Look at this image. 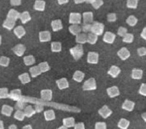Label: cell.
<instances>
[{"label": "cell", "instance_id": "cell-1", "mask_svg": "<svg viewBox=\"0 0 146 129\" xmlns=\"http://www.w3.org/2000/svg\"><path fill=\"white\" fill-rule=\"evenodd\" d=\"M70 54H72V56L74 59L76 60H78L84 54L83 47L81 45H76V46H75L72 48H71Z\"/></svg>", "mask_w": 146, "mask_h": 129}, {"label": "cell", "instance_id": "cell-2", "mask_svg": "<svg viewBox=\"0 0 146 129\" xmlns=\"http://www.w3.org/2000/svg\"><path fill=\"white\" fill-rule=\"evenodd\" d=\"M104 28H105V26H104L102 23L96 22H94L92 24V25L91 31L94 35H97V36H100V35H103Z\"/></svg>", "mask_w": 146, "mask_h": 129}, {"label": "cell", "instance_id": "cell-3", "mask_svg": "<svg viewBox=\"0 0 146 129\" xmlns=\"http://www.w3.org/2000/svg\"><path fill=\"white\" fill-rule=\"evenodd\" d=\"M97 88V85H96V81L95 78H90L86 80V82L84 83L83 86H82V89L83 90H96Z\"/></svg>", "mask_w": 146, "mask_h": 129}, {"label": "cell", "instance_id": "cell-4", "mask_svg": "<svg viewBox=\"0 0 146 129\" xmlns=\"http://www.w3.org/2000/svg\"><path fill=\"white\" fill-rule=\"evenodd\" d=\"M9 99H13L14 101H16V102H19V101H23V97L22 96V92H21L20 89H16L12 90L9 94Z\"/></svg>", "mask_w": 146, "mask_h": 129}, {"label": "cell", "instance_id": "cell-5", "mask_svg": "<svg viewBox=\"0 0 146 129\" xmlns=\"http://www.w3.org/2000/svg\"><path fill=\"white\" fill-rule=\"evenodd\" d=\"M82 21V15L78 12H72L69 15L68 22L72 25H79Z\"/></svg>", "mask_w": 146, "mask_h": 129}, {"label": "cell", "instance_id": "cell-6", "mask_svg": "<svg viewBox=\"0 0 146 129\" xmlns=\"http://www.w3.org/2000/svg\"><path fill=\"white\" fill-rule=\"evenodd\" d=\"M98 53L96 52H89L87 57V62L92 64H97L98 63Z\"/></svg>", "mask_w": 146, "mask_h": 129}, {"label": "cell", "instance_id": "cell-7", "mask_svg": "<svg viewBox=\"0 0 146 129\" xmlns=\"http://www.w3.org/2000/svg\"><path fill=\"white\" fill-rule=\"evenodd\" d=\"M98 114L103 119H108V117L112 114V111L107 105H104L98 110Z\"/></svg>", "mask_w": 146, "mask_h": 129}, {"label": "cell", "instance_id": "cell-8", "mask_svg": "<svg viewBox=\"0 0 146 129\" xmlns=\"http://www.w3.org/2000/svg\"><path fill=\"white\" fill-rule=\"evenodd\" d=\"M25 50H26V48H25V45H22V44H19V45H17L13 48V52L15 53V54L16 56H18V57H22V56H23Z\"/></svg>", "mask_w": 146, "mask_h": 129}, {"label": "cell", "instance_id": "cell-9", "mask_svg": "<svg viewBox=\"0 0 146 129\" xmlns=\"http://www.w3.org/2000/svg\"><path fill=\"white\" fill-rule=\"evenodd\" d=\"M41 98L45 101H51L52 99V91L51 89H42L41 91Z\"/></svg>", "mask_w": 146, "mask_h": 129}, {"label": "cell", "instance_id": "cell-10", "mask_svg": "<svg viewBox=\"0 0 146 129\" xmlns=\"http://www.w3.org/2000/svg\"><path fill=\"white\" fill-rule=\"evenodd\" d=\"M117 54H118V57H120L121 60H127L130 57V55H131L129 50L126 47H122V48H121V49L118 50Z\"/></svg>", "mask_w": 146, "mask_h": 129}, {"label": "cell", "instance_id": "cell-11", "mask_svg": "<svg viewBox=\"0 0 146 129\" xmlns=\"http://www.w3.org/2000/svg\"><path fill=\"white\" fill-rule=\"evenodd\" d=\"M107 93H108V96L110 97V98H115V97L118 96L120 95L119 89L115 86H113L108 88L107 89Z\"/></svg>", "mask_w": 146, "mask_h": 129}, {"label": "cell", "instance_id": "cell-12", "mask_svg": "<svg viewBox=\"0 0 146 129\" xmlns=\"http://www.w3.org/2000/svg\"><path fill=\"white\" fill-rule=\"evenodd\" d=\"M115 39V35L114 33L110 32V31H107L105 33L103 37L104 42L107 43V44H112Z\"/></svg>", "mask_w": 146, "mask_h": 129}, {"label": "cell", "instance_id": "cell-13", "mask_svg": "<svg viewBox=\"0 0 146 129\" xmlns=\"http://www.w3.org/2000/svg\"><path fill=\"white\" fill-rule=\"evenodd\" d=\"M39 41L41 42H48L51 41V33L48 31L39 32Z\"/></svg>", "mask_w": 146, "mask_h": 129}, {"label": "cell", "instance_id": "cell-14", "mask_svg": "<svg viewBox=\"0 0 146 129\" xmlns=\"http://www.w3.org/2000/svg\"><path fill=\"white\" fill-rule=\"evenodd\" d=\"M135 103L132 101H130L129 99H126L125 101L124 102V103L122 104V109L128 111V112H131L133 111L134 107H135Z\"/></svg>", "mask_w": 146, "mask_h": 129}, {"label": "cell", "instance_id": "cell-15", "mask_svg": "<svg viewBox=\"0 0 146 129\" xmlns=\"http://www.w3.org/2000/svg\"><path fill=\"white\" fill-rule=\"evenodd\" d=\"M15 21H13V20L10 19V18H8L4 21V22L3 23V27L5 28V29L9 30V31L13 30V28H14V27H15Z\"/></svg>", "mask_w": 146, "mask_h": 129}, {"label": "cell", "instance_id": "cell-16", "mask_svg": "<svg viewBox=\"0 0 146 129\" xmlns=\"http://www.w3.org/2000/svg\"><path fill=\"white\" fill-rule=\"evenodd\" d=\"M120 73H121V69L119 67H117V66H111L108 71V74L110 75L113 78H116Z\"/></svg>", "mask_w": 146, "mask_h": 129}, {"label": "cell", "instance_id": "cell-17", "mask_svg": "<svg viewBox=\"0 0 146 129\" xmlns=\"http://www.w3.org/2000/svg\"><path fill=\"white\" fill-rule=\"evenodd\" d=\"M56 84L58 86V89H65L68 88L69 84H68V80L66 78H62L58 80H56Z\"/></svg>", "mask_w": 146, "mask_h": 129}, {"label": "cell", "instance_id": "cell-18", "mask_svg": "<svg viewBox=\"0 0 146 129\" xmlns=\"http://www.w3.org/2000/svg\"><path fill=\"white\" fill-rule=\"evenodd\" d=\"M34 9L39 12H43L45 8V2L42 0H36L34 4Z\"/></svg>", "mask_w": 146, "mask_h": 129}, {"label": "cell", "instance_id": "cell-19", "mask_svg": "<svg viewBox=\"0 0 146 129\" xmlns=\"http://www.w3.org/2000/svg\"><path fill=\"white\" fill-rule=\"evenodd\" d=\"M84 24H91L93 22V13L91 12H84L82 15Z\"/></svg>", "mask_w": 146, "mask_h": 129}, {"label": "cell", "instance_id": "cell-20", "mask_svg": "<svg viewBox=\"0 0 146 129\" xmlns=\"http://www.w3.org/2000/svg\"><path fill=\"white\" fill-rule=\"evenodd\" d=\"M13 112V108L10 105H3V108H2V114L5 115V116L9 117L12 115Z\"/></svg>", "mask_w": 146, "mask_h": 129}, {"label": "cell", "instance_id": "cell-21", "mask_svg": "<svg viewBox=\"0 0 146 129\" xmlns=\"http://www.w3.org/2000/svg\"><path fill=\"white\" fill-rule=\"evenodd\" d=\"M14 34L15 35V36L19 38V39H21L22 37L25 35V28L23 27V26H18L14 29Z\"/></svg>", "mask_w": 146, "mask_h": 129}, {"label": "cell", "instance_id": "cell-22", "mask_svg": "<svg viewBox=\"0 0 146 129\" xmlns=\"http://www.w3.org/2000/svg\"><path fill=\"white\" fill-rule=\"evenodd\" d=\"M8 18H10V19L13 20V21H16L18 20L19 18H20V13L17 12L16 10L15 9H10L9 12H8L7 15Z\"/></svg>", "mask_w": 146, "mask_h": 129}, {"label": "cell", "instance_id": "cell-23", "mask_svg": "<svg viewBox=\"0 0 146 129\" xmlns=\"http://www.w3.org/2000/svg\"><path fill=\"white\" fill-rule=\"evenodd\" d=\"M63 126L68 128H72V127L75 126V119L72 117H69V118H66L63 119Z\"/></svg>", "mask_w": 146, "mask_h": 129}, {"label": "cell", "instance_id": "cell-24", "mask_svg": "<svg viewBox=\"0 0 146 129\" xmlns=\"http://www.w3.org/2000/svg\"><path fill=\"white\" fill-rule=\"evenodd\" d=\"M52 28L53 31H58L62 29V22L61 20L57 19V20H54L52 22Z\"/></svg>", "mask_w": 146, "mask_h": 129}, {"label": "cell", "instance_id": "cell-25", "mask_svg": "<svg viewBox=\"0 0 146 129\" xmlns=\"http://www.w3.org/2000/svg\"><path fill=\"white\" fill-rule=\"evenodd\" d=\"M68 30H69L71 34L77 36L80 34L81 31H82V27H80L78 25H72L71 26H69Z\"/></svg>", "mask_w": 146, "mask_h": 129}, {"label": "cell", "instance_id": "cell-26", "mask_svg": "<svg viewBox=\"0 0 146 129\" xmlns=\"http://www.w3.org/2000/svg\"><path fill=\"white\" fill-rule=\"evenodd\" d=\"M143 76V71L140 69H133L131 71V77L134 79H141Z\"/></svg>", "mask_w": 146, "mask_h": 129}, {"label": "cell", "instance_id": "cell-27", "mask_svg": "<svg viewBox=\"0 0 146 129\" xmlns=\"http://www.w3.org/2000/svg\"><path fill=\"white\" fill-rule=\"evenodd\" d=\"M84 77H85V73H82V71H79V70H76L73 74L72 78L76 82L81 83L83 80Z\"/></svg>", "mask_w": 146, "mask_h": 129}, {"label": "cell", "instance_id": "cell-28", "mask_svg": "<svg viewBox=\"0 0 146 129\" xmlns=\"http://www.w3.org/2000/svg\"><path fill=\"white\" fill-rule=\"evenodd\" d=\"M44 117L46 121H53L56 119V115L53 110H47L44 112Z\"/></svg>", "mask_w": 146, "mask_h": 129}, {"label": "cell", "instance_id": "cell-29", "mask_svg": "<svg viewBox=\"0 0 146 129\" xmlns=\"http://www.w3.org/2000/svg\"><path fill=\"white\" fill-rule=\"evenodd\" d=\"M20 18L21 22H22L23 24H26V23L28 22H29V21H31V19H32V18H31L29 13V12H27V11H25V12H23V13H21L20 18Z\"/></svg>", "mask_w": 146, "mask_h": 129}, {"label": "cell", "instance_id": "cell-30", "mask_svg": "<svg viewBox=\"0 0 146 129\" xmlns=\"http://www.w3.org/2000/svg\"><path fill=\"white\" fill-rule=\"evenodd\" d=\"M76 41L81 45L86 44L87 42V35L86 34H84V33H82V34L80 33L79 35L76 36Z\"/></svg>", "mask_w": 146, "mask_h": 129}, {"label": "cell", "instance_id": "cell-31", "mask_svg": "<svg viewBox=\"0 0 146 129\" xmlns=\"http://www.w3.org/2000/svg\"><path fill=\"white\" fill-rule=\"evenodd\" d=\"M29 72L31 73V77H33V78L37 77L42 73L40 69H39V67L38 66H34V67H31L29 69Z\"/></svg>", "mask_w": 146, "mask_h": 129}, {"label": "cell", "instance_id": "cell-32", "mask_svg": "<svg viewBox=\"0 0 146 129\" xmlns=\"http://www.w3.org/2000/svg\"><path fill=\"white\" fill-rule=\"evenodd\" d=\"M130 125V122L125 119H121L118 123V127L121 129H128Z\"/></svg>", "mask_w": 146, "mask_h": 129}, {"label": "cell", "instance_id": "cell-33", "mask_svg": "<svg viewBox=\"0 0 146 129\" xmlns=\"http://www.w3.org/2000/svg\"><path fill=\"white\" fill-rule=\"evenodd\" d=\"M24 114H25V117L31 118V117L33 116L35 114V109H33L31 105L26 106L25 108V109H24Z\"/></svg>", "mask_w": 146, "mask_h": 129}, {"label": "cell", "instance_id": "cell-34", "mask_svg": "<svg viewBox=\"0 0 146 129\" xmlns=\"http://www.w3.org/2000/svg\"><path fill=\"white\" fill-rule=\"evenodd\" d=\"M19 79L21 81V83L23 84H26V83H29L31 81L30 77L28 73H23L19 76Z\"/></svg>", "mask_w": 146, "mask_h": 129}, {"label": "cell", "instance_id": "cell-35", "mask_svg": "<svg viewBox=\"0 0 146 129\" xmlns=\"http://www.w3.org/2000/svg\"><path fill=\"white\" fill-rule=\"evenodd\" d=\"M23 61L26 66H31V65H33L35 64V59L33 55H29V56H26L23 58Z\"/></svg>", "mask_w": 146, "mask_h": 129}, {"label": "cell", "instance_id": "cell-36", "mask_svg": "<svg viewBox=\"0 0 146 129\" xmlns=\"http://www.w3.org/2000/svg\"><path fill=\"white\" fill-rule=\"evenodd\" d=\"M51 50L52 52H60L62 50V44L60 42H52Z\"/></svg>", "mask_w": 146, "mask_h": 129}, {"label": "cell", "instance_id": "cell-37", "mask_svg": "<svg viewBox=\"0 0 146 129\" xmlns=\"http://www.w3.org/2000/svg\"><path fill=\"white\" fill-rule=\"evenodd\" d=\"M97 40H98V36L92 33L87 35V42L90 45H95L97 42Z\"/></svg>", "mask_w": 146, "mask_h": 129}, {"label": "cell", "instance_id": "cell-38", "mask_svg": "<svg viewBox=\"0 0 146 129\" xmlns=\"http://www.w3.org/2000/svg\"><path fill=\"white\" fill-rule=\"evenodd\" d=\"M126 22L129 25L131 26V27H133L135 25L137 24L138 22V18L135 17V16H134V15H130L128 17V18L126 19Z\"/></svg>", "mask_w": 146, "mask_h": 129}, {"label": "cell", "instance_id": "cell-39", "mask_svg": "<svg viewBox=\"0 0 146 129\" xmlns=\"http://www.w3.org/2000/svg\"><path fill=\"white\" fill-rule=\"evenodd\" d=\"M39 67V69H40L41 72L42 73H45L48 71L49 69H50V67H49V65H48V62H42L40 63L38 66Z\"/></svg>", "mask_w": 146, "mask_h": 129}, {"label": "cell", "instance_id": "cell-40", "mask_svg": "<svg viewBox=\"0 0 146 129\" xmlns=\"http://www.w3.org/2000/svg\"><path fill=\"white\" fill-rule=\"evenodd\" d=\"M88 3H92V5L94 9H98L99 8L101 7L102 5H103L104 2L102 0H92V1H87Z\"/></svg>", "mask_w": 146, "mask_h": 129}, {"label": "cell", "instance_id": "cell-41", "mask_svg": "<svg viewBox=\"0 0 146 129\" xmlns=\"http://www.w3.org/2000/svg\"><path fill=\"white\" fill-rule=\"evenodd\" d=\"M14 118L15 119H17L19 121H23L24 119H25V114H24V112L21 111V110H17L15 113L14 114Z\"/></svg>", "mask_w": 146, "mask_h": 129}, {"label": "cell", "instance_id": "cell-42", "mask_svg": "<svg viewBox=\"0 0 146 129\" xmlns=\"http://www.w3.org/2000/svg\"><path fill=\"white\" fill-rule=\"evenodd\" d=\"M9 62H10V59H9V57H4V56L0 57V66L6 67L9 66Z\"/></svg>", "mask_w": 146, "mask_h": 129}, {"label": "cell", "instance_id": "cell-43", "mask_svg": "<svg viewBox=\"0 0 146 129\" xmlns=\"http://www.w3.org/2000/svg\"><path fill=\"white\" fill-rule=\"evenodd\" d=\"M138 0H128L127 1V4H126V6L129 9H137L138 7Z\"/></svg>", "mask_w": 146, "mask_h": 129}, {"label": "cell", "instance_id": "cell-44", "mask_svg": "<svg viewBox=\"0 0 146 129\" xmlns=\"http://www.w3.org/2000/svg\"><path fill=\"white\" fill-rule=\"evenodd\" d=\"M122 41H123V42L128 43V44L132 43L134 41V35L132 34H130V33H127L123 37Z\"/></svg>", "mask_w": 146, "mask_h": 129}, {"label": "cell", "instance_id": "cell-45", "mask_svg": "<svg viewBox=\"0 0 146 129\" xmlns=\"http://www.w3.org/2000/svg\"><path fill=\"white\" fill-rule=\"evenodd\" d=\"M9 89L7 88H0V99H6L9 97Z\"/></svg>", "mask_w": 146, "mask_h": 129}, {"label": "cell", "instance_id": "cell-46", "mask_svg": "<svg viewBox=\"0 0 146 129\" xmlns=\"http://www.w3.org/2000/svg\"><path fill=\"white\" fill-rule=\"evenodd\" d=\"M127 32H128V30H127V28L124 27H119V28L118 30V35L120 37H123L127 34Z\"/></svg>", "mask_w": 146, "mask_h": 129}, {"label": "cell", "instance_id": "cell-47", "mask_svg": "<svg viewBox=\"0 0 146 129\" xmlns=\"http://www.w3.org/2000/svg\"><path fill=\"white\" fill-rule=\"evenodd\" d=\"M107 20L109 22H115L116 20H117V16L115 13H110L108 14L107 16Z\"/></svg>", "mask_w": 146, "mask_h": 129}, {"label": "cell", "instance_id": "cell-48", "mask_svg": "<svg viewBox=\"0 0 146 129\" xmlns=\"http://www.w3.org/2000/svg\"><path fill=\"white\" fill-rule=\"evenodd\" d=\"M95 129H107L106 123L101 122H96V125H95Z\"/></svg>", "mask_w": 146, "mask_h": 129}, {"label": "cell", "instance_id": "cell-49", "mask_svg": "<svg viewBox=\"0 0 146 129\" xmlns=\"http://www.w3.org/2000/svg\"><path fill=\"white\" fill-rule=\"evenodd\" d=\"M139 93L141 96H146V84L145 83H142L140 86V89L139 90Z\"/></svg>", "mask_w": 146, "mask_h": 129}, {"label": "cell", "instance_id": "cell-50", "mask_svg": "<svg viewBox=\"0 0 146 129\" xmlns=\"http://www.w3.org/2000/svg\"><path fill=\"white\" fill-rule=\"evenodd\" d=\"M25 102H23V101H19V102H17V103L15 104V108L17 110H21L22 111V109H25Z\"/></svg>", "mask_w": 146, "mask_h": 129}, {"label": "cell", "instance_id": "cell-51", "mask_svg": "<svg viewBox=\"0 0 146 129\" xmlns=\"http://www.w3.org/2000/svg\"><path fill=\"white\" fill-rule=\"evenodd\" d=\"M91 28H92V25L91 24H83L82 27V30L84 32L91 31Z\"/></svg>", "mask_w": 146, "mask_h": 129}, {"label": "cell", "instance_id": "cell-52", "mask_svg": "<svg viewBox=\"0 0 146 129\" xmlns=\"http://www.w3.org/2000/svg\"><path fill=\"white\" fill-rule=\"evenodd\" d=\"M137 52H138V54L140 57H143V56H145L146 55V48L145 47H140L137 50Z\"/></svg>", "mask_w": 146, "mask_h": 129}, {"label": "cell", "instance_id": "cell-53", "mask_svg": "<svg viewBox=\"0 0 146 129\" xmlns=\"http://www.w3.org/2000/svg\"><path fill=\"white\" fill-rule=\"evenodd\" d=\"M74 128H75V129H86L85 128V124H84L83 122L77 123V124H75Z\"/></svg>", "mask_w": 146, "mask_h": 129}, {"label": "cell", "instance_id": "cell-54", "mask_svg": "<svg viewBox=\"0 0 146 129\" xmlns=\"http://www.w3.org/2000/svg\"><path fill=\"white\" fill-rule=\"evenodd\" d=\"M10 3L11 5H13V6H16V5H20L22 2L20 0H11Z\"/></svg>", "mask_w": 146, "mask_h": 129}, {"label": "cell", "instance_id": "cell-55", "mask_svg": "<svg viewBox=\"0 0 146 129\" xmlns=\"http://www.w3.org/2000/svg\"><path fill=\"white\" fill-rule=\"evenodd\" d=\"M43 105H37L36 106H35V112H37V113H39V112H41L43 110Z\"/></svg>", "mask_w": 146, "mask_h": 129}, {"label": "cell", "instance_id": "cell-56", "mask_svg": "<svg viewBox=\"0 0 146 129\" xmlns=\"http://www.w3.org/2000/svg\"><path fill=\"white\" fill-rule=\"evenodd\" d=\"M141 37H142L144 40H145L146 41V27L143 28V31H142V32L141 33Z\"/></svg>", "mask_w": 146, "mask_h": 129}, {"label": "cell", "instance_id": "cell-57", "mask_svg": "<svg viewBox=\"0 0 146 129\" xmlns=\"http://www.w3.org/2000/svg\"><path fill=\"white\" fill-rule=\"evenodd\" d=\"M58 3L60 4V5H63V4H65V3H68V0H65V1H61V0H58Z\"/></svg>", "mask_w": 146, "mask_h": 129}, {"label": "cell", "instance_id": "cell-58", "mask_svg": "<svg viewBox=\"0 0 146 129\" xmlns=\"http://www.w3.org/2000/svg\"><path fill=\"white\" fill-rule=\"evenodd\" d=\"M9 129H17V126L15 124H11L10 126L9 127Z\"/></svg>", "mask_w": 146, "mask_h": 129}, {"label": "cell", "instance_id": "cell-59", "mask_svg": "<svg viewBox=\"0 0 146 129\" xmlns=\"http://www.w3.org/2000/svg\"><path fill=\"white\" fill-rule=\"evenodd\" d=\"M23 129H33V128H32V126L29 125V124H27V125H25V126L23 127Z\"/></svg>", "mask_w": 146, "mask_h": 129}, {"label": "cell", "instance_id": "cell-60", "mask_svg": "<svg viewBox=\"0 0 146 129\" xmlns=\"http://www.w3.org/2000/svg\"><path fill=\"white\" fill-rule=\"evenodd\" d=\"M141 118H142L144 121L146 122V112L145 113H143V114L141 115Z\"/></svg>", "mask_w": 146, "mask_h": 129}, {"label": "cell", "instance_id": "cell-61", "mask_svg": "<svg viewBox=\"0 0 146 129\" xmlns=\"http://www.w3.org/2000/svg\"><path fill=\"white\" fill-rule=\"evenodd\" d=\"M0 129H4V124L3 121H0Z\"/></svg>", "mask_w": 146, "mask_h": 129}, {"label": "cell", "instance_id": "cell-62", "mask_svg": "<svg viewBox=\"0 0 146 129\" xmlns=\"http://www.w3.org/2000/svg\"><path fill=\"white\" fill-rule=\"evenodd\" d=\"M57 129H68V128H66V127H65V126H61V127H59V128H57Z\"/></svg>", "mask_w": 146, "mask_h": 129}, {"label": "cell", "instance_id": "cell-63", "mask_svg": "<svg viewBox=\"0 0 146 129\" xmlns=\"http://www.w3.org/2000/svg\"><path fill=\"white\" fill-rule=\"evenodd\" d=\"M75 3H84V1H75Z\"/></svg>", "mask_w": 146, "mask_h": 129}, {"label": "cell", "instance_id": "cell-64", "mask_svg": "<svg viewBox=\"0 0 146 129\" xmlns=\"http://www.w3.org/2000/svg\"><path fill=\"white\" fill-rule=\"evenodd\" d=\"M1 44H2V36L0 35V45H1Z\"/></svg>", "mask_w": 146, "mask_h": 129}]
</instances>
